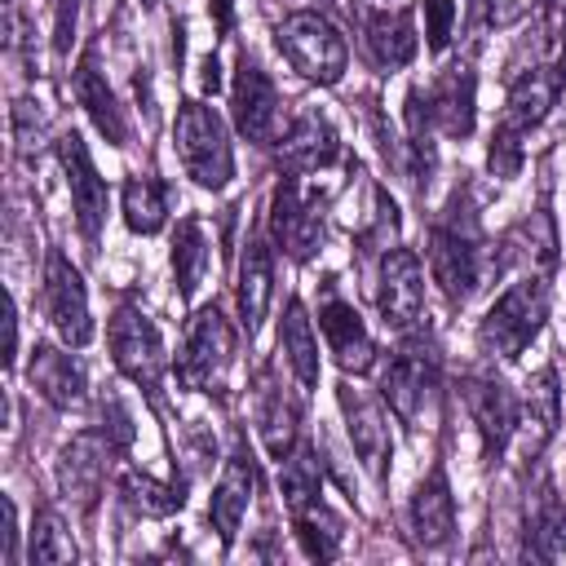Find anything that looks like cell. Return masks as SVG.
Masks as SVG:
<instances>
[{
    "mask_svg": "<svg viewBox=\"0 0 566 566\" xmlns=\"http://www.w3.org/2000/svg\"><path fill=\"white\" fill-rule=\"evenodd\" d=\"M279 354L292 367V376H296L301 389H314L318 385V340H314V327H310V314H305L301 301H287V310H283Z\"/></svg>",
    "mask_w": 566,
    "mask_h": 566,
    "instance_id": "4316f807",
    "label": "cell"
},
{
    "mask_svg": "<svg viewBox=\"0 0 566 566\" xmlns=\"http://www.w3.org/2000/svg\"><path fill=\"white\" fill-rule=\"evenodd\" d=\"M203 88H217V57L203 62Z\"/></svg>",
    "mask_w": 566,
    "mask_h": 566,
    "instance_id": "f6af8a7d",
    "label": "cell"
},
{
    "mask_svg": "<svg viewBox=\"0 0 566 566\" xmlns=\"http://www.w3.org/2000/svg\"><path fill=\"white\" fill-rule=\"evenodd\" d=\"M234 358V332L230 323L221 318L217 305H203L186 332V345H181V358H177V376L190 385V389H221L226 380V367Z\"/></svg>",
    "mask_w": 566,
    "mask_h": 566,
    "instance_id": "5b68a950",
    "label": "cell"
},
{
    "mask_svg": "<svg viewBox=\"0 0 566 566\" xmlns=\"http://www.w3.org/2000/svg\"><path fill=\"white\" fill-rule=\"evenodd\" d=\"M230 111H234V128L248 142L265 146V142L279 137V88H274V80L252 57H239V66H234Z\"/></svg>",
    "mask_w": 566,
    "mask_h": 566,
    "instance_id": "8fae6325",
    "label": "cell"
},
{
    "mask_svg": "<svg viewBox=\"0 0 566 566\" xmlns=\"http://www.w3.org/2000/svg\"><path fill=\"white\" fill-rule=\"evenodd\" d=\"M57 159H62V172H66L75 221H80L84 239H97L102 234V221H106V181L97 177V168H93L88 146L80 142V133H62L57 137Z\"/></svg>",
    "mask_w": 566,
    "mask_h": 566,
    "instance_id": "7c38bea8",
    "label": "cell"
},
{
    "mask_svg": "<svg viewBox=\"0 0 566 566\" xmlns=\"http://www.w3.org/2000/svg\"><path fill=\"white\" fill-rule=\"evenodd\" d=\"M557 420H562V394H557V371L553 367H539L526 389H522V402H517V438H522V455L535 460L548 438L557 433Z\"/></svg>",
    "mask_w": 566,
    "mask_h": 566,
    "instance_id": "e0dca14e",
    "label": "cell"
},
{
    "mask_svg": "<svg viewBox=\"0 0 566 566\" xmlns=\"http://www.w3.org/2000/svg\"><path fill=\"white\" fill-rule=\"evenodd\" d=\"M407 522H411V535L416 544L424 548H438L451 539L455 531V495H451V482L442 469H429L420 478V486L411 491V504H407Z\"/></svg>",
    "mask_w": 566,
    "mask_h": 566,
    "instance_id": "d6986e66",
    "label": "cell"
},
{
    "mask_svg": "<svg viewBox=\"0 0 566 566\" xmlns=\"http://www.w3.org/2000/svg\"><path fill=\"white\" fill-rule=\"evenodd\" d=\"M44 314L53 323V332L80 349L93 340V318H88V292H84V279L80 270L62 256V252H49L44 261Z\"/></svg>",
    "mask_w": 566,
    "mask_h": 566,
    "instance_id": "8992f818",
    "label": "cell"
},
{
    "mask_svg": "<svg viewBox=\"0 0 566 566\" xmlns=\"http://www.w3.org/2000/svg\"><path fill=\"white\" fill-rule=\"evenodd\" d=\"M75 9H80V0H57V27H53V49H57V53H66V49H71Z\"/></svg>",
    "mask_w": 566,
    "mask_h": 566,
    "instance_id": "60d3db41",
    "label": "cell"
},
{
    "mask_svg": "<svg viewBox=\"0 0 566 566\" xmlns=\"http://www.w3.org/2000/svg\"><path fill=\"white\" fill-rule=\"evenodd\" d=\"M292 517H296V539H301L305 557H314V562H332V557L340 553V535H345V526H340V517H336L323 500L305 504V509L292 513Z\"/></svg>",
    "mask_w": 566,
    "mask_h": 566,
    "instance_id": "d6a6232c",
    "label": "cell"
},
{
    "mask_svg": "<svg viewBox=\"0 0 566 566\" xmlns=\"http://www.w3.org/2000/svg\"><path fill=\"white\" fill-rule=\"evenodd\" d=\"M119 500L137 517H168V513H177L186 504L181 486H168V482H159V478H150L142 469H128L119 478Z\"/></svg>",
    "mask_w": 566,
    "mask_h": 566,
    "instance_id": "4dcf8cb0",
    "label": "cell"
},
{
    "mask_svg": "<svg viewBox=\"0 0 566 566\" xmlns=\"http://www.w3.org/2000/svg\"><path fill=\"white\" fill-rule=\"evenodd\" d=\"M119 199H124V221L137 234H155L168 221V186L159 177H128Z\"/></svg>",
    "mask_w": 566,
    "mask_h": 566,
    "instance_id": "1f68e13d",
    "label": "cell"
},
{
    "mask_svg": "<svg viewBox=\"0 0 566 566\" xmlns=\"http://www.w3.org/2000/svg\"><path fill=\"white\" fill-rule=\"evenodd\" d=\"M106 340H111L115 367H119L133 385H142V389H155V385H159V376H164V367H168V354H164L159 327H155L142 310L119 305V310L111 314Z\"/></svg>",
    "mask_w": 566,
    "mask_h": 566,
    "instance_id": "277c9868",
    "label": "cell"
},
{
    "mask_svg": "<svg viewBox=\"0 0 566 566\" xmlns=\"http://www.w3.org/2000/svg\"><path fill=\"white\" fill-rule=\"evenodd\" d=\"M75 97H80V106L88 111V119L97 124V133H102L111 146H124V142H128L124 111H119V102H115V93H111L102 66H97V53H93V49H88V53L80 57V66H75Z\"/></svg>",
    "mask_w": 566,
    "mask_h": 566,
    "instance_id": "603a6c76",
    "label": "cell"
},
{
    "mask_svg": "<svg viewBox=\"0 0 566 566\" xmlns=\"http://www.w3.org/2000/svg\"><path fill=\"white\" fill-rule=\"evenodd\" d=\"M279 491H283V504L292 513H301L305 504H314L323 491H318V460L310 447H292L283 460H279Z\"/></svg>",
    "mask_w": 566,
    "mask_h": 566,
    "instance_id": "836d02e7",
    "label": "cell"
},
{
    "mask_svg": "<svg viewBox=\"0 0 566 566\" xmlns=\"http://www.w3.org/2000/svg\"><path fill=\"white\" fill-rule=\"evenodd\" d=\"M557 88H562V80H557L553 71H544V66H535V71H522V75L513 80L509 97H504V115H500V128H509V133L526 137V133H531V128H535V124L548 115V106H553Z\"/></svg>",
    "mask_w": 566,
    "mask_h": 566,
    "instance_id": "cb8c5ba5",
    "label": "cell"
},
{
    "mask_svg": "<svg viewBox=\"0 0 566 566\" xmlns=\"http://www.w3.org/2000/svg\"><path fill=\"white\" fill-rule=\"evenodd\" d=\"M4 327H9V345H4V363L13 367V349H18V310H13V301H9V310H4Z\"/></svg>",
    "mask_w": 566,
    "mask_h": 566,
    "instance_id": "7bdbcfd3",
    "label": "cell"
},
{
    "mask_svg": "<svg viewBox=\"0 0 566 566\" xmlns=\"http://www.w3.org/2000/svg\"><path fill=\"white\" fill-rule=\"evenodd\" d=\"M380 394H385V402L394 407V416L402 424H420V416H424V407L433 398V358L424 349H416V345L398 349L389 358L385 376H380Z\"/></svg>",
    "mask_w": 566,
    "mask_h": 566,
    "instance_id": "5bb4252c",
    "label": "cell"
},
{
    "mask_svg": "<svg viewBox=\"0 0 566 566\" xmlns=\"http://www.w3.org/2000/svg\"><path fill=\"white\" fill-rule=\"evenodd\" d=\"M557 80L566 84V9H562V31H557Z\"/></svg>",
    "mask_w": 566,
    "mask_h": 566,
    "instance_id": "ee69618b",
    "label": "cell"
},
{
    "mask_svg": "<svg viewBox=\"0 0 566 566\" xmlns=\"http://www.w3.org/2000/svg\"><path fill=\"white\" fill-rule=\"evenodd\" d=\"M429 270L451 301H469L482 283V248H478L473 230H460L447 221L433 226L429 230Z\"/></svg>",
    "mask_w": 566,
    "mask_h": 566,
    "instance_id": "30bf717a",
    "label": "cell"
},
{
    "mask_svg": "<svg viewBox=\"0 0 566 566\" xmlns=\"http://www.w3.org/2000/svg\"><path fill=\"white\" fill-rule=\"evenodd\" d=\"M172 142H177V159H181L186 177H195V186L221 190L234 177V150H230L226 124L212 106L181 102L177 124H172Z\"/></svg>",
    "mask_w": 566,
    "mask_h": 566,
    "instance_id": "7a4b0ae2",
    "label": "cell"
},
{
    "mask_svg": "<svg viewBox=\"0 0 566 566\" xmlns=\"http://www.w3.org/2000/svg\"><path fill=\"white\" fill-rule=\"evenodd\" d=\"M318 327H323V340H327V354L336 358L340 371H367L376 363V345H371V332L363 327L358 310L340 296H327L323 310H318Z\"/></svg>",
    "mask_w": 566,
    "mask_h": 566,
    "instance_id": "2e32d148",
    "label": "cell"
},
{
    "mask_svg": "<svg viewBox=\"0 0 566 566\" xmlns=\"http://www.w3.org/2000/svg\"><path fill=\"white\" fill-rule=\"evenodd\" d=\"M97 411H102V424H97V429L111 438L115 451H124V447L133 442V416H128V407H124L115 394H106V398L97 402Z\"/></svg>",
    "mask_w": 566,
    "mask_h": 566,
    "instance_id": "74e56055",
    "label": "cell"
},
{
    "mask_svg": "<svg viewBox=\"0 0 566 566\" xmlns=\"http://www.w3.org/2000/svg\"><path fill=\"white\" fill-rule=\"evenodd\" d=\"M424 44L442 53L451 44V22H455V0H424Z\"/></svg>",
    "mask_w": 566,
    "mask_h": 566,
    "instance_id": "8d00e7d4",
    "label": "cell"
},
{
    "mask_svg": "<svg viewBox=\"0 0 566 566\" xmlns=\"http://www.w3.org/2000/svg\"><path fill=\"white\" fill-rule=\"evenodd\" d=\"M544 0H491L486 4V22L491 27H517L522 18H531Z\"/></svg>",
    "mask_w": 566,
    "mask_h": 566,
    "instance_id": "f35d334b",
    "label": "cell"
},
{
    "mask_svg": "<svg viewBox=\"0 0 566 566\" xmlns=\"http://www.w3.org/2000/svg\"><path fill=\"white\" fill-rule=\"evenodd\" d=\"M35 133H40V111H35V102H18L13 106V137H18V146L22 150H31L35 146Z\"/></svg>",
    "mask_w": 566,
    "mask_h": 566,
    "instance_id": "ab89813d",
    "label": "cell"
},
{
    "mask_svg": "<svg viewBox=\"0 0 566 566\" xmlns=\"http://www.w3.org/2000/svg\"><path fill=\"white\" fill-rule=\"evenodd\" d=\"M172 274H177V296L190 301L208 274V234L199 217H181L177 239H172Z\"/></svg>",
    "mask_w": 566,
    "mask_h": 566,
    "instance_id": "f546056e",
    "label": "cell"
},
{
    "mask_svg": "<svg viewBox=\"0 0 566 566\" xmlns=\"http://www.w3.org/2000/svg\"><path fill=\"white\" fill-rule=\"evenodd\" d=\"M336 398H340L345 429H349V442H354V451H358L363 469L380 482V478H385V469H389V451H394V447H389V424H385L380 402H376L371 394H363L358 385H349V380H340Z\"/></svg>",
    "mask_w": 566,
    "mask_h": 566,
    "instance_id": "4fadbf2b",
    "label": "cell"
},
{
    "mask_svg": "<svg viewBox=\"0 0 566 566\" xmlns=\"http://www.w3.org/2000/svg\"><path fill=\"white\" fill-rule=\"evenodd\" d=\"M318 208L301 195L296 177H283L274 186V199H270V234L279 248H287V256L305 261L314 248H318Z\"/></svg>",
    "mask_w": 566,
    "mask_h": 566,
    "instance_id": "9a60e30c",
    "label": "cell"
},
{
    "mask_svg": "<svg viewBox=\"0 0 566 566\" xmlns=\"http://www.w3.org/2000/svg\"><path fill=\"white\" fill-rule=\"evenodd\" d=\"M336 150H340V142H336L332 124H327L318 111L296 115V119L283 128V137H279V155H283V164H287L292 172L327 168V164L336 159Z\"/></svg>",
    "mask_w": 566,
    "mask_h": 566,
    "instance_id": "7402d4cb",
    "label": "cell"
},
{
    "mask_svg": "<svg viewBox=\"0 0 566 566\" xmlns=\"http://www.w3.org/2000/svg\"><path fill=\"white\" fill-rule=\"evenodd\" d=\"M279 49L292 62V71H301L314 84H336L349 66V44L345 35L314 9H296L279 22Z\"/></svg>",
    "mask_w": 566,
    "mask_h": 566,
    "instance_id": "3957f363",
    "label": "cell"
},
{
    "mask_svg": "<svg viewBox=\"0 0 566 566\" xmlns=\"http://www.w3.org/2000/svg\"><path fill=\"white\" fill-rule=\"evenodd\" d=\"M111 438L102 429H84L75 433L62 451H57V491L80 509V513H93L97 495H102V482H106V460H111Z\"/></svg>",
    "mask_w": 566,
    "mask_h": 566,
    "instance_id": "52a82bcc",
    "label": "cell"
},
{
    "mask_svg": "<svg viewBox=\"0 0 566 566\" xmlns=\"http://www.w3.org/2000/svg\"><path fill=\"white\" fill-rule=\"evenodd\" d=\"M544 318H548V287H544V279L526 274V279H517L509 292H500L495 305L482 314V323H478V345H482L491 358L513 363V358L526 354V345L539 336Z\"/></svg>",
    "mask_w": 566,
    "mask_h": 566,
    "instance_id": "6da1fadb",
    "label": "cell"
},
{
    "mask_svg": "<svg viewBox=\"0 0 566 566\" xmlns=\"http://www.w3.org/2000/svg\"><path fill=\"white\" fill-rule=\"evenodd\" d=\"M420 124L438 128L451 142H464L473 133V71L469 66H451L424 93V106H420V97H411V128L420 133Z\"/></svg>",
    "mask_w": 566,
    "mask_h": 566,
    "instance_id": "9c48e42d",
    "label": "cell"
},
{
    "mask_svg": "<svg viewBox=\"0 0 566 566\" xmlns=\"http://www.w3.org/2000/svg\"><path fill=\"white\" fill-rule=\"evenodd\" d=\"M526 553L539 562L566 553V500L553 491V482H539L535 500L526 504Z\"/></svg>",
    "mask_w": 566,
    "mask_h": 566,
    "instance_id": "484cf974",
    "label": "cell"
},
{
    "mask_svg": "<svg viewBox=\"0 0 566 566\" xmlns=\"http://www.w3.org/2000/svg\"><path fill=\"white\" fill-rule=\"evenodd\" d=\"M270 287H274V265H270V243L261 234H252L243 243L239 256V318L248 327V336L261 327L265 310H270Z\"/></svg>",
    "mask_w": 566,
    "mask_h": 566,
    "instance_id": "d4e9b609",
    "label": "cell"
},
{
    "mask_svg": "<svg viewBox=\"0 0 566 566\" xmlns=\"http://www.w3.org/2000/svg\"><path fill=\"white\" fill-rule=\"evenodd\" d=\"M142 4H155V0H142Z\"/></svg>",
    "mask_w": 566,
    "mask_h": 566,
    "instance_id": "bcb514c9",
    "label": "cell"
},
{
    "mask_svg": "<svg viewBox=\"0 0 566 566\" xmlns=\"http://www.w3.org/2000/svg\"><path fill=\"white\" fill-rule=\"evenodd\" d=\"M27 380H31V389H35L49 407H57V411L75 407V402L84 398V389H88L80 358L66 354V349H53V345H35V349H31Z\"/></svg>",
    "mask_w": 566,
    "mask_h": 566,
    "instance_id": "44dd1931",
    "label": "cell"
},
{
    "mask_svg": "<svg viewBox=\"0 0 566 566\" xmlns=\"http://www.w3.org/2000/svg\"><path fill=\"white\" fill-rule=\"evenodd\" d=\"M486 168H491V177H500V181L517 177V172H522V137H517V133H509V128H495V137H491V155H486Z\"/></svg>",
    "mask_w": 566,
    "mask_h": 566,
    "instance_id": "d590c367",
    "label": "cell"
},
{
    "mask_svg": "<svg viewBox=\"0 0 566 566\" xmlns=\"http://www.w3.org/2000/svg\"><path fill=\"white\" fill-rule=\"evenodd\" d=\"M13 544H18V509L13 500H4V566H13Z\"/></svg>",
    "mask_w": 566,
    "mask_h": 566,
    "instance_id": "b9f144b4",
    "label": "cell"
},
{
    "mask_svg": "<svg viewBox=\"0 0 566 566\" xmlns=\"http://www.w3.org/2000/svg\"><path fill=\"white\" fill-rule=\"evenodd\" d=\"M464 398H469V411H473V424L482 438V455L486 460L504 455L509 438L517 433V398L500 380H469Z\"/></svg>",
    "mask_w": 566,
    "mask_h": 566,
    "instance_id": "ac0fdd59",
    "label": "cell"
},
{
    "mask_svg": "<svg viewBox=\"0 0 566 566\" xmlns=\"http://www.w3.org/2000/svg\"><path fill=\"white\" fill-rule=\"evenodd\" d=\"M256 424H261L265 451H270L274 460H283V455L296 447V407H292V398H287L270 376H261V394H256Z\"/></svg>",
    "mask_w": 566,
    "mask_h": 566,
    "instance_id": "f1b7e54d",
    "label": "cell"
},
{
    "mask_svg": "<svg viewBox=\"0 0 566 566\" xmlns=\"http://www.w3.org/2000/svg\"><path fill=\"white\" fill-rule=\"evenodd\" d=\"M31 562H40V566L75 562L71 531L62 526V517H57L53 509H40V513H35V526H31Z\"/></svg>",
    "mask_w": 566,
    "mask_h": 566,
    "instance_id": "e575fe53",
    "label": "cell"
},
{
    "mask_svg": "<svg viewBox=\"0 0 566 566\" xmlns=\"http://www.w3.org/2000/svg\"><path fill=\"white\" fill-rule=\"evenodd\" d=\"M367 31V49L380 66H407L416 57V27H411V13L407 9H385V13H371L363 22Z\"/></svg>",
    "mask_w": 566,
    "mask_h": 566,
    "instance_id": "83f0119b",
    "label": "cell"
},
{
    "mask_svg": "<svg viewBox=\"0 0 566 566\" xmlns=\"http://www.w3.org/2000/svg\"><path fill=\"white\" fill-rule=\"evenodd\" d=\"M252 486H256V464L243 447H234L226 469H221V482L212 491V504H208V517H212V531L221 535V544H234L239 522L252 504Z\"/></svg>",
    "mask_w": 566,
    "mask_h": 566,
    "instance_id": "ffe728a7",
    "label": "cell"
},
{
    "mask_svg": "<svg viewBox=\"0 0 566 566\" xmlns=\"http://www.w3.org/2000/svg\"><path fill=\"white\" fill-rule=\"evenodd\" d=\"M376 305L394 332H411L424 314V270L411 248H389L380 256V279H376Z\"/></svg>",
    "mask_w": 566,
    "mask_h": 566,
    "instance_id": "ba28073f",
    "label": "cell"
}]
</instances>
